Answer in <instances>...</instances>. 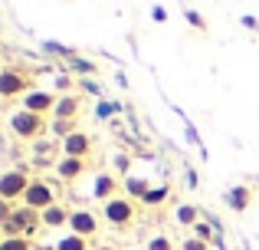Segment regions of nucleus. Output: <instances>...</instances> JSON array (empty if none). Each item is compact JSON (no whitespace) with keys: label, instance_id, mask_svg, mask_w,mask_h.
I'll list each match as a JSON object with an SVG mask.
<instances>
[{"label":"nucleus","instance_id":"f257e3e1","mask_svg":"<svg viewBox=\"0 0 259 250\" xmlns=\"http://www.w3.org/2000/svg\"><path fill=\"white\" fill-rule=\"evenodd\" d=\"M102 221H105L108 227L125 231V227H132L135 221H138V204H135L132 198H125V194H118V198L102 204Z\"/></svg>","mask_w":259,"mask_h":250},{"label":"nucleus","instance_id":"f03ea898","mask_svg":"<svg viewBox=\"0 0 259 250\" xmlns=\"http://www.w3.org/2000/svg\"><path fill=\"white\" fill-rule=\"evenodd\" d=\"M39 227H43V221H39V211H33V207L20 204V207H13L10 221L0 227V234H4V237H33Z\"/></svg>","mask_w":259,"mask_h":250},{"label":"nucleus","instance_id":"7ed1b4c3","mask_svg":"<svg viewBox=\"0 0 259 250\" xmlns=\"http://www.w3.org/2000/svg\"><path fill=\"white\" fill-rule=\"evenodd\" d=\"M46 132V119L36 116V112H26V109H17L10 116V135L20 141H39Z\"/></svg>","mask_w":259,"mask_h":250},{"label":"nucleus","instance_id":"20e7f679","mask_svg":"<svg viewBox=\"0 0 259 250\" xmlns=\"http://www.w3.org/2000/svg\"><path fill=\"white\" fill-rule=\"evenodd\" d=\"M23 204H26V207H33V211H46V207L59 204V191L50 185V181L33 178V181H30V188H26V194H23Z\"/></svg>","mask_w":259,"mask_h":250},{"label":"nucleus","instance_id":"39448f33","mask_svg":"<svg viewBox=\"0 0 259 250\" xmlns=\"http://www.w3.org/2000/svg\"><path fill=\"white\" fill-rule=\"evenodd\" d=\"M30 174L23 171V168H10V171H4L0 174V198L4 201H23V194H26V188H30Z\"/></svg>","mask_w":259,"mask_h":250},{"label":"nucleus","instance_id":"423d86ee","mask_svg":"<svg viewBox=\"0 0 259 250\" xmlns=\"http://www.w3.org/2000/svg\"><path fill=\"white\" fill-rule=\"evenodd\" d=\"M99 227H102L99 214L89 211V207H76V211L69 214V234H79V237L92 240L95 234H99Z\"/></svg>","mask_w":259,"mask_h":250},{"label":"nucleus","instance_id":"0eeeda50","mask_svg":"<svg viewBox=\"0 0 259 250\" xmlns=\"http://www.w3.org/2000/svg\"><path fill=\"white\" fill-rule=\"evenodd\" d=\"M30 92V76L20 69H0V99H17Z\"/></svg>","mask_w":259,"mask_h":250},{"label":"nucleus","instance_id":"6e6552de","mask_svg":"<svg viewBox=\"0 0 259 250\" xmlns=\"http://www.w3.org/2000/svg\"><path fill=\"white\" fill-rule=\"evenodd\" d=\"M56 102H59V96H53V92H46V89H30L23 96V109L36 112V116H43V119L56 109Z\"/></svg>","mask_w":259,"mask_h":250},{"label":"nucleus","instance_id":"1a4fd4ad","mask_svg":"<svg viewBox=\"0 0 259 250\" xmlns=\"http://www.w3.org/2000/svg\"><path fill=\"white\" fill-rule=\"evenodd\" d=\"M63 155L66 158H85L89 161V155H92V135L89 132H72L69 138H63Z\"/></svg>","mask_w":259,"mask_h":250},{"label":"nucleus","instance_id":"9d476101","mask_svg":"<svg viewBox=\"0 0 259 250\" xmlns=\"http://www.w3.org/2000/svg\"><path fill=\"white\" fill-rule=\"evenodd\" d=\"M79 112H82V96L79 92H66V96H59L53 119L56 122H69V119H79Z\"/></svg>","mask_w":259,"mask_h":250},{"label":"nucleus","instance_id":"9b49d317","mask_svg":"<svg viewBox=\"0 0 259 250\" xmlns=\"http://www.w3.org/2000/svg\"><path fill=\"white\" fill-rule=\"evenodd\" d=\"M89 171V161L85 158H59L56 161V174H59V181H66V185H72V181H79L82 174Z\"/></svg>","mask_w":259,"mask_h":250},{"label":"nucleus","instance_id":"f8f14e48","mask_svg":"<svg viewBox=\"0 0 259 250\" xmlns=\"http://www.w3.org/2000/svg\"><path fill=\"white\" fill-rule=\"evenodd\" d=\"M118 188H121V181L115 178V174H108V171H102L99 178H95V188H92V198L95 201H112V198H118Z\"/></svg>","mask_w":259,"mask_h":250},{"label":"nucleus","instance_id":"ddd939ff","mask_svg":"<svg viewBox=\"0 0 259 250\" xmlns=\"http://www.w3.org/2000/svg\"><path fill=\"white\" fill-rule=\"evenodd\" d=\"M69 207H63V204H53V207H46V211H39V221H43V227L46 231H56V227H69Z\"/></svg>","mask_w":259,"mask_h":250},{"label":"nucleus","instance_id":"4468645a","mask_svg":"<svg viewBox=\"0 0 259 250\" xmlns=\"http://www.w3.org/2000/svg\"><path fill=\"white\" fill-rule=\"evenodd\" d=\"M249 201H253V191H249V188H243V185H236L233 191L227 194V207H230L233 214H243V211L249 207Z\"/></svg>","mask_w":259,"mask_h":250},{"label":"nucleus","instance_id":"2eb2a0df","mask_svg":"<svg viewBox=\"0 0 259 250\" xmlns=\"http://www.w3.org/2000/svg\"><path fill=\"white\" fill-rule=\"evenodd\" d=\"M167 198H171V188H164V185H151V188H148V194L141 198V204H145V207H158V204H164Z\"/></svg>","mask_w":259,"mask_h":250},{"label":"nucleus","instance_id":"dca6fc26","mask_svg":"<svg viewBox=\"0 0 259 250\" xmlns=\"http://www.w3.org/2000/svg\"><path fill=\"white\" fill-rule=\"evenodd\" d=\"M121 188H125V198H132V201H141L148 194V181H141V178H125L121 181Z\"/></svg>","mask_w":259,"mask_h":250},{"label":"nucleus","instance_id":"f3484780","mask_svg":"<svg viewBox=\"0 0 259 250\" xmlns=\"http://www.w3.org/2000/svg\"><path fill=\"white\" fill-rule=\"evenodd\" d=\"M56 250H92V244L79 234H66L63 240H56Z\"/></svg>","mask_w":259,"mask_h":250},{"label":"nucleus","instance_id":"a211bd4d","mask_svg":"<svg viewBox=\"0 0 259 250\" xmlns=\"http://www.w3.org/2000/svg\"><path fill=\"white\" fill-rule=\"evenodd\" d=\"M197 214H200V211H197L194 204H181V207L174 211V218H177V224H184V227H194V224H197Z\"/></svg>","mask_w":259,"mask_h":250},{"label":"nucleus","instance_id":"6ab92c4d","mask_svg":"<svg viewBox=\"0 0 259 250\" xmlns=\"http://www.w3.org/2000/svg\"><path fill=\"white\" fill-rule=\"evenodd\" d=\"M0 250H36V247H33V237H4Z\"/></svg>","mask_w":259,"mask_h":250},{"label":"nucleus","instance_id":"aec40b11","mask_svg":"<svg viewBox=\"0 0 259 250\" xmlns=\"http://www.w3.org/2000/svg\"><path fill=\"white\" fill-rule=\"evenodd\" d=\"M148 250H174V240L164 237V234H154V237L148 240Z\"/></svg>","mask_w":259,"mask_h":250},{"label":"nucleus","instance_id":"412c9836","mask_svg":"<svg viewBox=\"0 0 259 250\" xmlns=\"http://www.w3.org/2000/svg\"><path fill=\"white\" fill-rule=\"evenodd\" d=\"M194 237H200V240H207V244H213V227H210L207 221H197V224H194Z\"/></svg>","mask_w":259,"mask_h":250},{"label":"nucleus","instance_id":"4be33fe9","mask_svg":"<svg viewBox=\"0 0 259 250\" xmlns=\"http://www.w3.org/2000/svg\"><path fill=\"white\" fill-rule=\"evenodd\" d=\"M69 66L76 73H85V76H92L95 73V63H89V59H79V56H69Z\"/></svg>","mask_w":259,"mask_h":250},{"label":"nucleus","instance_id":"5701e85b","mask_svg":"<svg viewBox=\"0 0 259 250\" xmlns=\"http://www.w3.org/2000/svg\"><path fill=\"white\" fill-rule=\"evenodd\" d=\"M181 250H210V244H207V240H200V237H187L181 244Z\"/></svg>","mask_w":259,"mask_h":250},{"label":"nucleus","instance_id":"b1692460","mask_svg":"<svg viewBox=\"0 0 259 250\" xmlns=\"http://www.w3.org/2000/svg\"><path fill=\"white\" fill-rule=\"evenodd\" d=\"M10 214H13V204H10V201H4V198H0V227H4L7 221H10Z\"/></svg>","mask_w":259,"mask_h":250},{"label":"nucleus","instance_id":"393cba45","mask_svg":"<svg viewBox=\"0 0 259 250\" xmlns=\"http://www.w3.org/2000/svg\"><path fill=\"white\" fill-rule=\"evenodd\" d=\"M187 20H190V23H194V26H197V30H207V23H203V17H200V13H194V10H187Z\"/></svg>","mask_w":259,"mask_h":250},{"label":"nucleus","instance_id":"a878e982","mask_svg":"<svg viewBox=\"0 0 259 250\" xmlns=\"http://www.w3.org/2000/svg\"><path fill=\"white\" fill-rule=\"evenodd\" d=\"M56 86H59V89H69L72 79H69V76H59V79H56Z\"/></svg>","mask_w":259,"mask_h":250},{"label":"nucleus","instance_id":"bb28decb","mask_svg":"<svg viewBox=\"0 0 259 250\" xmlns=\"http://www.w3.org/2000/svg\"><path fill=\"white\" fill-rule=\"evenodd\" d=\"M92 250H118V247H112V244H99V247H92Z\"/></svg>","mask_w":259,"mask_h":250},{"label":"nucleus","instance_id":"cd10ccee","mask_svg":"<svg viewBox=\"0 0 259 250\" xmlns=\"http://www.w3.org/2000/svg\"><path fill=\"white\" fill-rule=\"evenodd\" d=\"M0 240H4V234H0Z\"/></svg>","mask_w":259,"mask_h":250},{"label":"nucleus","instance_id":"c85d7f7f","mask_svg":"<svg viewBox=\"0 0 259 250\" xmlns=\"http://www.w3.org/2000/svg\"><path fill=\"white\" fill-rule=\"evenodd\" d=\"M53 250H56V247H53Z\"/></svg>","mask_w":259,"mask_h":250}]
</instances>
